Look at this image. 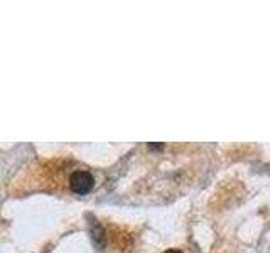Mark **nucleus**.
Segmentation results:
<instances>
[{
	"mask_svg": "<svg viewBox=\"0 0 270 253\" xmlns=\"http://www.w3.org/2000/svg\"><path fill=\"white\" fill-rule=\"evenodd\" d=\"M93 184H95V179H93V175L88 170H75L69 175V188L76 194H86V192H90Z\"/></svg>",
	"mask_w": 270,
	"mask_h": 253,
	"instance_id": "1",
	"label": "nucleus"
},
{
	"mask_svg": "<svg viewBox=\"0 0 270 253\" xmlns=\"http://www.w3.org/2000/svg\"><path fill=\"white\" fill-rule=\"evenodd\" d=\"M164 253H181V250H176V248H169V250H166Z\"/></svg>",
	"mask_w": 270,
	"mask_h": 253,
	"instance_id": "2",
	"label": "nucleus"
}]
</instances>
